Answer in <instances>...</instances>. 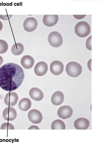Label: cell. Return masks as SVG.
<instances>
[{"instance_id":"cell-15","label":"cell","mask_w":104,"mask_h":147,"mask_svg":"<svg viewBox=\"0 0 104 147\" xmlns=\"http://www.w3.org/2000/svg\"><path fill=\"white\" fill-rule=\"evenodd\" d=\"M29 95L31 98L36 101H40L44 98V94L40 89L34 87L29 91Z\"/></svg>"},{"instance_id":"cell-25","label":"cell","mask_w":104,"mask_h":147,"mask_svg":"<svg viewBox=\"0 0 104 147\" xmlns=\"http://www.w3.org/2000/svg\"><path fill=\"white\" fill-rule=\"evenodd\" d=\"M3 28V25L2 22L0 21V31L2 30Z\"/></svg>"},{"instance_id":"cell-9","label":"cell","mask_w":104,"mask_h":147,"mask_svg":"<svg viewBox=\"0 0 104 147\" xmlns=\"http://www.w3.org/2000/svg\"><path fill=\"white\" fill-rule=\"evenodd\" d=\"M18 96L15 92H9L5 96L4 99L5 103L9 107H13L18 101Z\"/></svg>"},{"instance_id":"cell-23","label":"cell","mask_w":104,"mask_h":147,"mask_svg":"<svg viewBox=\"0 0 104 147\" xmlns=\"http://www.w3.org/2000/svg\"><path fill=\"white\" fill-rule=\"evenodd\" d=\"M39 129V128L38 127H37V126H32L28 128V129Z\"/></svg>"},{"instance_id":"cell-5","label":"cell","mask_w":104,"mask_h":147,"mask_svg":"<svg viewBox=\"0 0 104 147\" xmlns=\"http://www.w3.org/2000/svg\"><path fill=\"white\" fill-rule=\"evenodd\" d=\"M28 117L30 121L33 123H40L42 120V115L41 113L38 110L33 109L29 111Z\"/></svg>"},{"instance_id":"cell-14","label":"cell","mask_w":104,"mask_h":147,"mask_svg":"<svg viewBox=\"0 0 104 147\" xmlns=\"http://www.w3.org/2000/svg\"><path fill=\"white\" fill-rule=\"evenodd\" d=\"M20 63L25 69H28L34 66L35 61L34 59L31 56L26 55L22 57Z\"/></svg>"},{"instance_id":"cell-21","label":"cell","mask_w":104,"mask_h":147,"mask_svg":"<svg viewBox=\"0 0 104 147\" xmlns=\"http://www.w3.org/2000/svg\"><path fill=\"white\" fill-rule=\"evenodd\" d=\"M1 129H14V127L13 125L9 123H5L2 124Z\"/></svg>"},{"instance_id":"cell-11","label":"cell","mask_w":104,"mask_h":147,"mask_svg":"<svg viewBox=\"0 0 104 147\" xmlns=\"http://www.w3.org/2000/svg\"><path fill=\"white\" fill-rule=\"evenodd\" d=\"M34 70L35 73L37 76H43L46 74L48 71V65L45 62H39L35 66Z\"/></svg>"},{"instance_id":"cell-1","label":"cell","mask_w":104,"mask_h":147,"mask_svg":"<svg viewBox=\"0 0 104 147\" xmlns=\"http://www.w3.org/2000/svg\"><path fill=\"white\" fill-rule=\"evenodd\" d=\"M24 78L23 70L17 64L8 63L0 68V87L5 91L16 90L21 84Z\"/></svg>"},{"instance_id":"cell-4","label":"cell","mask_w":104,"mask_h":147,"mask_svg":"<svg viewBox=\"0 0 104 147\" xmlns=\"http://www.w3.org/2000/svg\"><path fill=\"white\" fill-rule=\"evenodd\" d=\"M48 42L50 45L53 47H59L62 45L63 38L60 33L53 31L50 33L48 38Z\"/></svg>"},{"instance_id":"cell-2","label":"cell","mask_w":104,"mask_h":147,"mask_svg":"<svg viewBox=\"0 0 104 147\" xmlns=\"http://www.w3.org/2000/svg\"><path fill=\"white\" fill-rule=\"evenodd\" d=\"M82 71L81 65L75 62L68 63L66 66V71L70 77L76 78L80 75Z\"/></svg>"},{"instance_id":"cell-13","label":"cell","mask_w":104,"mask_h":147,"mask_svg":"<svg viewBox=\"0 0 104 147\" xmlns=\"http://www.w3.org/2000/svg\"><path fill=\"white\" fill-rule=\"evenodd\" d=\"M90 125V122L87 119L81 118L77 119L74 122V126L76 129L85 130L88 129Z\"/></svg>"},{"instance_id":"cell-16","label":"cell","mask_w":104,"mask_h":147,"mask_svg":"<svg viewBox=\"0 0 104 147\" xmlns=\"http://www.w3.org/2000/svg\"><path fill=\"white\" fill-rule=\"evenodd\" d=\"M64 95L60 91H57L54 93L51 98L52 103L53 105L58 106L61 105L64 102Z\"/></svg>"},{"instance_id":"cell-19","label":"cell","mask_w":104,"mask_h":147,"mask_svg":"<svg viewBox=\"0 0 104 147\" xmlns=\"http://www.w3.org/2000/svg\"><path fill=\"white\" fill-rule=\"evenodd\" d=\"M65 124L62 121L60 120H56L53 121L51 125V129H66Z\"/></svg>"},{"instance_id":"cell-6","label":"cell","mask_w":104,"mask_h":147,"mask_svg":"<svg viewBox=\"0 0 104 147\" xmlns=\"http://www.w3.org/2000/svg\"><path fill=\"white\" fill-rule=\"evenodd\" d=\"M73 113V109L69 106H63L59 108L57 111V115L63 119L69 118Z\"/></svg>"},{"instance_id":"cell-20","label":"cell","mask_w":104,"mask_h":147,"mask_svg":"<svg viewBox=\"0 0 104 147\" xmlns=\"http://www.w3.org/2000/svg\"><path fill=\"white\" fill-rule=\"evenodd\" d=\"M8 45L5 41L0 40V54L5 53L8 51Z\"/></svg>"},{"instance_id":"cell-8","label":"cell","mask_w":104,"mask_h":147,"mask_svg":"<svg viewBox=\"0 0 104 147\" xmlns=\"http://www.w3.org/2000/svg\"><path fill=\"white\" fill-rule=\"evenodd\" d=\"M64 70L63 63L58 61H55L51 63L50 70L52 74L56 76L60 75L62 73Z\"/></svg>"},{"instance_id":"cell-24","label":"cell","mask_w":104,"mask_h":147,"mask_svg":"<svg viewBox=\"0 0 104 147\" xmlns=\"http://www.w3.org/2000/svg\"><path fill=\"white\" fill-rule=\"evenodd\" d=\"M3 62V57L0 56V66L2 64Z\"/></svg>"},{"instance_id":"cell-10","label":"cell","mask_w":104,"mask_h":147,"mask_svg":"<svg viewBox=\"0 0 104 147\" xmlns=\"http://www.w3.org/2000/svg\"><path fill=\"white\" fill-rule=\"evenodd\" d=\"M3 117L6 121H12L15 120L17 117L15 109L10 107H7L3 111Z\"/></svg>"},{"instance_id":"cell-3","label":"cell","mask_w":104,"mask_h":147,"mask_svg":"<svg viewBox=\"0 0 104 147\" xmlns=\"http://www.w3.org/2000/svg\"><path fill=\"white\" fill-rule=\"evenodd\" d=\"M75 31L76 34L81 38H85L90 34L91 28L87 22L81 21L76 25Z\"/></svg>"},{"instance_id":"cell-18","label":"cell","mask_w":104,"mask_h":147,"mask_svg":"<svg viewBox=\"0 0 104 147\" xmlns=\"http://www.w3.org/2000/svg\"><path fill=\"white\" fill-rule=\"evenodd\" d=\"M24 50V46L20 43H16L12 46L11 52L13 55H19L23 53Z\"/></svg>"},{"instance_id":"cell-12","label":"cell","mask_w":104,"mask_h":147,"mask_svg":"<svg viewBox=\"0 0 104 147\" xmlns=\"http://www.w3.org/2000/svg\"><path fill=\"white\" fill-rule=\"evenodd\" d=\"M58 16L57 15H46L44 17L43 22L44 25L46 26L51 27L56 25L58 21Z\"/></svg>"},{"instance_id":"cell-26","label":"cell","mask_w":104,"mask_h":147,"mask_svg":"<svg viewBox=\"0 0 104 147\" xmlns=\"http://www.w3.org/2000/svg\"><path fill=\"white\" fill-rule=\"evenodd\" d=\"M3 97V96L1 95V94H0V99H1V98H2Z\"/></svg>"},{"instance_id":"cell-7","label":"cell","mask_w":104,"mask_h":147,"mask_svg":"<svg viewBox=\"0 0 104 147\" xmlns=\"http://www.w3.org/2000/svg\"><path fill=\"white\" fill-rule=\"evenodd\" d=\"M38 26V21L35 18L33 17L27 18L24 22L23 24L24 29L28 32H31L34 31Z\"/></svg>"},{"instance_id":"cell-17","label":"cell","mask_w":104,"mask_h":147,"mask_svg":"<svg viewBox=\"0 0 104 147\" xmlns=\"http://www.w3.org/2000/svg\"><path fill=\"white\" fill-rule=\"evenodd\" d=\"M32 105L31 100L28 98H25L20 100L18 107L21 111H26L30 109Z\"/></svg>"},{"instance_id":"cell-22","label":"cell","mask_w":104,"mask_h":147,"mask_svg":"<svg viewBox=\"0 0 104 147\" xmlns=\"http://www.w3.org/2000/svg\"><path fill=\"white\" fill-rule=\"evenodd\" d=\"M91 36L88 38V40H87L86 46V47L89 50L91 51Z\"/></svg>"}]
</instances>
